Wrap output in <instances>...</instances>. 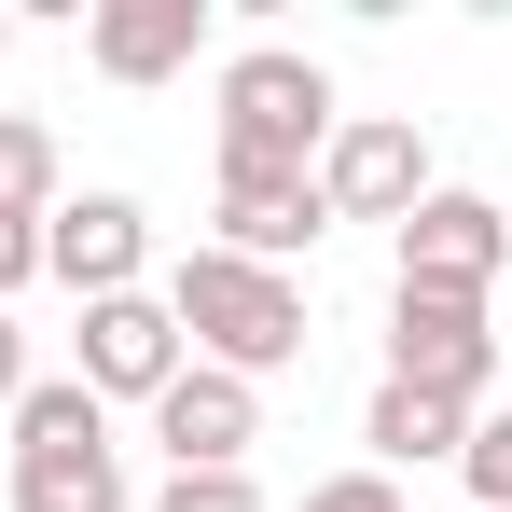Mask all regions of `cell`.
Returning a JSON list of instances; mask_svg holds the SVG:
<instances>
[{
  "label": "cell",
  "instance_id": "1",
  "mask_svg": "<svg viewBox=\"0 0 512 512\" xmlns=\"http://www.w3.org/2000/svg\"><path fill=\"white\" fill-rule=\"evenodd\" d=\"M167 319L180 346L208 360V374H291L305 346H319V319H305V277H277V263H236V250H180L167 263Z\"/></svg>",
  "mask_w": 512,
  "mask_h": 512
},
{
  "label": "cell",
  "instance_id": "2",
  "mask_svg": "<svg viewBox=\"0 0 512 512\" xmlns=\"http://www.w3.org/2000/svg\"><path fill=\"white\" fill-rule=\"evenodd\" d=\"M222 111H208V139H222V167L236 180H319V153H333V70L319 56H291V42H236L222 56Z\"/></svg>",
  "mask_w": 512,
  "mask_h": 512
},
{
  "label": "cell",
  "instance_id": "3",
  "mask_svg": "<svg viewBox=\"0 0 512 512\" xmlns=\"http://www.w3.org/2000/svg\"><path fill=\"white\" fill-rule=\"evenodd\" d=\"M0 429H14V512H139L125 443H111V402H97L84 374H28V402Z\"/></svg>",
  "mask_w": 512,
  "mask_h": 512
},
{
  "label": "cell",
  "instance_id": "4",
  "mask_svg": "<svg viewBox=\"0 0 512 512\" xmlns=\"http://www.w3.org/2000/svg\"><path fill=\"white\" fill-rule=\"evenodd\" d=\"M388 388H429L457 416L499 402V319L471 291H388Z\"/></svg>",
  "mask_w": 512,
  "mask_h": 512
},
{
  "label": "cell",
  "instance_id": "5",
  "mask_svg": "<svg viewBox=\"0 0 512 512\" xmlns=\"http://www.w3.org/2000/svg\"><path fill=\"white\" fill-rule=\"evenodd\" d=\"M499 263H512V208L499 194H457V180H429L416 208L388 222V291H499Z\"/></svg>",
  "mask_w": 512,
  "mask_h": 512
},
{
  "label": "cell",
  "instance_id": "6",
  "mask_svg": "<svg viewBox=\"0 0 512 512\" xmlns=\"http://www.w3.org/2000/svg\"><path fill=\"white\" fill-rule=\"evenodd\" d=\"M42 277L84 291V305L153 291V208H139V194H56V208H42Z\"/></svg>",
  "mask_w": 512,
  "mask_h": 512
},
{
  "label": "cell",
  "instance_id": "7",
  "mask_svg": "<svg viewBox=\"0 0 512 512\" xmlns=\"http://www.w3.org/2000/svg\"><path fill=\"white\" fill-rule=\"evenodd\" d=\"M194 360L180 346V319H167V291H111V305H84V333H70V374H84L97 402H167V374Z\"/></svg>",
  "mask_w": 512,
  "mask_h": 512
},
{
  "label": "cell",
  "instance_id": "8",
  "mask_svg": "<svg viewBox=\"0 0 512 512\" xmlns=\"http://www.w3.org/2000/svg\"><path fill=\"white\" fill-rule=\"evenodd\" d=\"M416 194H429V139H416V111H346L333 153H319V208H333V222H402Z\"/></svg>",
  "mask_w": 512,
  "mask_h": 512
},
{
  "label": "cell",
  "instance_id": "9",
  "mask_svg": "<svg viewBox=\"0 0 512 512\" xmlns=\"http://www.w3.org/2000/svg\"><path fill=\"white\" fill-rule=\"evenodd\" d=\"M153 443H167V471H250V443H263V388H250V374L180 360L167 402H153Z\"/></svg>",
  "mask_w": 512,
  "mask_h": 512
},
{
  "label": "cell",
  "instance_id": "10",
  "mask_svg": "<svg viewBox=\"0 0 512 512\" xmlns=\"http://www.w3.org/2000/svg\"><path fill=\"white\" fill-rule=\"evenodd\" d=\"M208 56V0H97L84 14V70L97 84H180Z\"/></svg>",
  "mask_w": 512,
  "mask_h": 512
},
{
  "label": "cell",
  "instance_id": "11",
  "mask_svg": "<svg viewBox=\"0 0 512 512\" xmlns=\"http://www.w3.org/2000/svg\"><path fill=\"white\" fill-rule=\"evenodd\" d=\"M333 236V208H319V180H236L222 167V208H208V250H236V263H291Z\"/></svg>",
  "mask_w": 512,
  "mask_h": 512
},
{
  "label": "cell",
  "instance_id": "12",
  "mask_svg": "<svg viewBox=\"0 0 512 512\" xmlns=\"http://www.w3.org/2000/svg\"><path fill=\"white\" fill-rule=\"evenodd\" d=\"M457 443H471L457 402H429V388H388V374H374V402H360V471H388V485H402V471L457 457Z\"/></svg>",
  "mask_w": 512,
  "mask_h": 512
},
{
  "label": "cell",
  "instance_id": "13",
  "mask_svg": "<svg viewBox=\"0 0 512 512\" xmlns=\"http://www.w3.org/2000/svg\"><path fill=\"white\" fill-rule=\"evenodd\" d=\"M56 208V125L0 111V222H42Z\"/></svg>",
  "mask_w": 512,
  "mask_h": 512
},
{
  "label": "cell",
  "instance_id": "14",
  "mask_svg": "<svg viewBox=\"0 0 512 512\" xmlns=\"http://www.w3.org/2000/svg\"><path fill=\"white\" fill-rule=\"evenodd\" d=\"M457 485H471V512H512V402H485V416H471V443H457Z\"/></svg>",
  "mask_w": 512,
  "mask_h": 512
},
{
  "label": "cell",
  "instance_id": "15",
  "mask_svg": "<svg viewBox=\"0 0 512 512\" xmlns=\"http://www.w3.org/2000/svg\"><path fill=\"white\" fill-rule=\"evenodd\" d=\"M139 512H263V485H250V471H167Z\"/></svg>",
  "mask_w": 512,
  "mask_h": 512
},
{
  "label": "cell",
  "instance_id": "16",
  "mask_svg": "<svg viewBox=\"0 0 512 512\" xmlns=\"http://www.w3.org/2000/svg\"><path fill=\"white\" fill-rule=\"evenodd\" d=\"M305 512H402L388 471H333V485H305Z\"/></svg>",
  "mask_w": 512,
  "mask_h": 512
},
{
  "label": "cell",
  "instance_id": "17",
  "mask_svg": "<svg viewBox=\"0 0 512 512\" xmlns=\"http://www.w3.org/2000/svg\"><path fill=\"white\" fill-rule=\"evenodd\" d=\"M28 277H42V222H0V305H14Z\"/></svg>",
  "mask_w": 512,
  "mask_h": 512
},
{
  "label": "cell",
  "instance_id": "18",
  "mask_svg": "<svg viewBox=\"0 0 512 512\" xmlns=\"http://www.w3.org/2000/svg\"><path fill=\"white\" fill-rule=\"evenodd\" d=\"M28 374H42V360H28V333H14V305H0V416L28 402Z\"/></svg>",
  "mask_w": 512,
  "mask_h": 512
},
{
  "label": "cell",
  "instance_id": "19",
  "mask_svg": "<svg viewBox=\"0 0 512 512\" xmlns=\"http://www.w3.org/2000/svg\"><path fill=\"white\" fill-rule=\"evenodd\" d=\"M0 56H14V0H0Z\"/></svg>",
  "mask_w": 512,
  "mask_h": 512
}]
</instances>
